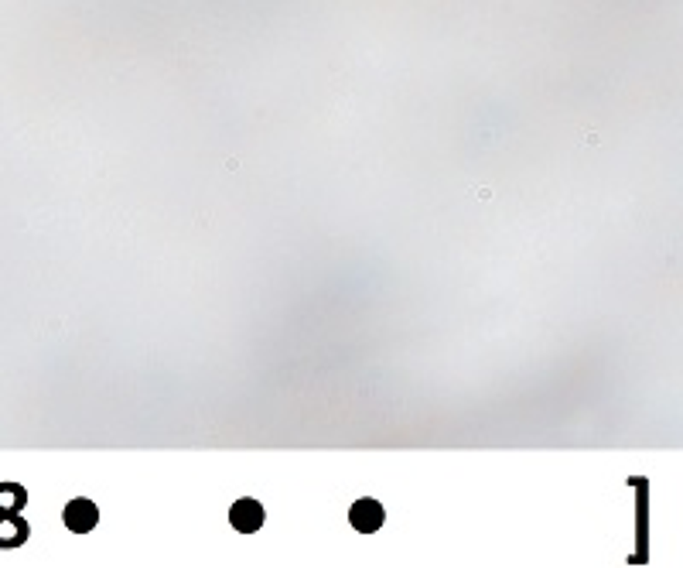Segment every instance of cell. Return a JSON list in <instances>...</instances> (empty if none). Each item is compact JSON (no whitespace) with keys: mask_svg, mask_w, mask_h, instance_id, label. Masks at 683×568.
Masks as SVG:
<instances>
[{"mask_svg":"<svg viewBox=\"0 0 683 568\" xmlns=\"http://www.w3.org/2000/svg\"><path fill=\"white\" fill-rule=\"evenodd\" d=\"M24 538H27V524L14 514H0V548L24 545Z\"/></svg>","mask_w":683,"mask_h":568,"instance_id":"277c9868","label":"cell"},{"mask_svg":"<svg viewBox=\"0 0 683 568\" xmlns=\"http://www.w3.org/2000/svg\"><path fill=\"white\" fill-rule=\"evenodd\" d=\"M24 486H14V483H0V514H14L24 507Z\"/></svg>","mask_w":683,"mask_h":568,"instance_id":"5b68a950","label":"cell"},{"mask_svg":"<svg viewBox=\"0 0 683 568\" xmlns=\"http://www.w3.org/2000/svg\"><path fill=\"white\" fill-rule=\"evenodd\" d=\"M229 524L242 531V534H253V531H260V524H264V507L257 500H250V497H242V500L233 503V510H229Z\"/></svg>","mask_w":683,"mask_h":568,"instance_id":"7a4b0ae2","label":"cell"},{"mask_svg":"<svg viewBox=\"0 0 683 568\" xmlns=\"http://www.w3.org/2000/svg\"><path fill=\"white\" fill-rule=\"evenodd\" d=\"M62 521H66L68 531H75V534H89V531L96 527V521H99V510H96V503H92V500L75 497V500H68Z\"/></svg>","mask_w":683,"mask_h":568,"instance_id":"6da1fadb","label":"cell"},{"mask_svg":"<svg viewBox=\"0 0 683 568\" xmlns=\"http://www.w3.org/2000/svg\"><path fill=\"white\" fill-rule=\"evenodd\" d=\"M383 507L376 500H355L352 510H349V524H352L355 531H362V534H369V531H379L383 527Z\"/></svg>","mask_w":683,"mask_h":568,"instance_id":"3957f363","label":"cell"}]
</instances>
